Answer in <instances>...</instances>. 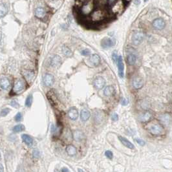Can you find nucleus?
<instances>
[{
	"mask_svg": "<svg viewBox=\"0 0 172 172\" xmlns=\"http://www.w3.org/2000/svg\"><path fill=\"white\" fill-rule=\"evenodd\" d=\"M137 56L136 54L133 53V52H129L127 55L126 56V61L129 66H133L135 65V63L137 62Z\"/></svg>",
	"mask_w": 172,
	"mask_h": 172,
	"instance_id": "obj_10",
	"label": "nucleus"
},
{
	"mask_svg": "<svg viewBox=\"0 0 172 172\" xmlns=\"http://www.w3.org/2000/svg\"><path fill=\"white\" fill-rule=\"evenodd\" d=\"M89 61L93 66L97 67V66L100 65V61H101V58L97 54H93V55H91L89 57Z\"/></svg>",
	"mask_w": 172,
	"mask_h": 172,
	"instance_id": "obj_15",
	"label": "nucleus"
},
{
	"mask_svg": "<svg viewBox=\"0 0 172 172\" xmlns=\"http://www.w3.org/2000/svg\"><path fill=\"white\" fill-rule=\"evenodd\" d=\"M122 104L123 105H127V104H128V100L124 98V99L122 100Z\"/></svg>",
	"mask_w": 172,
	"mask_h": 172,
	"instance_id": "obj_41",
	"label": "nucleus"
},
{
	"mask_svg": "<svg viewBox=\"0 0 172 172\" xmlns=\"http://www.w3.org/2000/svg\"><path fill=\"white\" fill-rule=\"evenodd\" d=\"M25 129V127L23 124H18L13 127V131L15 133H19L24 131Z\"/></svg>",
	"mask_w": 172,
	"mask_h": 172,
	"instance_id": "obj_28",
	"label": "nucleus"
},
{
	"mask_svg": "<svg viewBox=\"0 0 172 172\" xmlns=\"http://www.w3.org/2000/svg\"><path fill=\"white\" fill-rule=\"evenodd\" d=\"M10 112V109L9 108H5V109H2L1 111L0 112V115L1 117H5L6 115H8Z\"/></svg>",
	"mask_w": 172,
	"mask_h": 172,
	"instance_id": "obj_31",
	"label": "nucleus"
},
{
	"mask_svg": "<svg viewBox=\"0 0 172 172\" xmlns=\"http://www.w3.org/2000/svg\"><path fill=\"white\" fill-rule=\"evenodd\" d=\"M105 155L109 159H112L113 157V154L112 151H109V150H107L105 152Z\"/></svg>",
	"mask_w": 172,
	"mask_h": 172,
	"instance_id": "obj_34",
	"label": "nucleus"
},
{
	"mask_svg": "<svg viewBox=\"0 0 172 172\" xmlns=\"http://www.w3.org/2000/svg\"><path fill=\"white\" fill-rule=\"evenodd\" d=\"M152 27L156 30H163L166 27V22L161 18H156L152 22Z\"/></svg>",
	"mask_w": 172,
	"mask_h": 172,
	"instance_id": "obj_6",
	"label": "nucleus"
},
{
	"mask_svg": "<svg viewBox=\"0 0 172 172\" xmlns=\"http://www.w3.org/2000/svg\"><path fill=\"white\" fill-rule=\"evenodd\" d=\"M43 83L46 86L50 87L53 85L54 82H55V78L51 74H46L43 77Z\"/></svg>",
	"mask_w": 172,
	"mask_h": 172,
	"instance_id": "obj_13",
	"label": "nucleus"
},
{
	"mask_svg": "<svg viewBox=\"0 0 172 172\" xmlns=\"http://www.w3.org/2000/svg\"><path fill=\"white\" fill-rule=\"evenodd\" d=\"M147 1V0H144V1Z\"/></svg>",
	"mask_w": 172,
	"mask_h": 172,
	"instance_id": "obj_48",
	"label": "nucleus"
},
{
	"mask_svg": "<svg viewBox=\"0 0 172 172\" xmlns=\"http://www.w3.org/2000/svg\"><path fill=\"white\" fill-rule=\"evenodd\" d=\"M25 77H26V78L28 80H31L34 78V73L31 72V71H27V72L25 73Z\"/></svg>",
	"mask_w": 172,
	"mask_h": 172,
	"instance_id": "obj_30",
	"label": "nucleus"
},
{
	"mask_svg": "<svg viewBox=\"0 0 172 172\" xmlns=\"http://www.w3.org/2000/svg\"><path fill=\"white\" fill-rule=\"evenodd\" d=\"M93 84H94L95 87L97 89H102L104 87L105 85V80L104 78L102 77H97L94 80Z\"/></svg>",
	"mask_w": 172,
	"mask_h": 172,
	"instance_id": "obj_9",
	"label": "nucleus"
},
{
	"mask_svg": "<svg viewBox=\"0 0 172 172\" xmlns=\"http://www.w3.org/2000/svg\"><path fill=\"white\" fill-rule=\"evenodd\" d=\"M0 172H4V169H3V166L2 164H0Z\"/></svg>",
	"mask_w": 172,
	"mask_h": 172,
	"instance_id": "obj_43",
	"label": "nucleus"
},
{
	"mask_svg": "<svg viewBox=\"0 0 172 172\" xmlns=\"http://www.w3.org/2000/svg\"><path fill=\"white\" fill-rule=\"evenodd\" d=\"M78 172H85L84 171L82 170V169H78Z\"/></svg>",
	"mask_w": 172,
	"mask_h": 172,
	"instance_id": "obj_46",
	"label": "nucleus"
},
{
	"mask_svg": "<svg viewBox=\"0 0 172 172\" xmlns=\"http://www.w3.org/2000/svg\"><path fill=\"white\" fill-rule=\"evenodd\" d=\"M33 157L34 158H38V157H40V151H39L38 149H34Z\"/></svg>",
	"mask_w": 172,
	"mask_h": 172,
	"instance_id": "obj_37",
	"label": "nucleus"
},
{
	"mask_svg": "<svg viewBox=\"0 0 172 172\" xmlns=\"http://www.w3.org/2000/svg\"><path fill=\"white\" fill-rule=\"evenodd\" d=\"M124 1H126V3H127V2H129V1H131V0H124Z\"/></svg>",
	"mask_w": 172,
	"mask_h": 172,
	"instance_id": "obj_47",
	"label": "nucleus"
},
{
	"mask_svg": "<svg viewBox=\"0 0 172 172\" xmlns=\"http://www.w3.org/2000/svg\"><path fill=\"white\" fill-rule=\"evenodd\" d=\"M14 119H15V120L16 122L20 121V120L22 119V115H21V113H18L16 114Z\"/></svg>",
	"mask_w": 172,
	"mask_h": 172,
	"instance_id": "obj_35",
	"label": "nucleus"
},
{
	"mask_svg": "<svg viewBox=\"0 0 172 172\" xmlns=\"http://www.w3.org/2000/svg\"><path fill=\"white\" fill-rule=\"evenodd\" d=\"M80 1L81 2H82L83 3H85V2H87V1H89V0H80Z\"/></svg>",
	"mask_w": 172,
	"mask_h": 172,
	"instance_id": "obj_45",
	"label": "nucleus"
},
{
	"mask_svg": "<svg viewBox=\"0 0 172 172\" xmlns=\"http://www.w3.org/2000/svg\"><path fill=\"white\" fill-rule=\"evenodd\" d=\"M111 16L108 9L106 8L97 7L89 15V19L90 22H91L92 23L98 24L106 21Z\"/></svg>",
	"mask_w": 172,
	"mask_h": 172,
	"instance_id": "obj_1",
	"label": "nucleus"
},
{
	"mask_svg": "<svg viewBox=\"0 0 172 172\" xmlns=\"http://www.w3.org/2000/svg\"><path fill=\"white\" fill-rule=\"evenodd\" d=\"M21 138H22V140H23V141L28 146H31L32 145H33V139L31 137L29 136V135H26V134H23V135H22Z\"/></svg>",
	"mask_w": 172,
	"mask_h": 172,
	"instance_id": "obj_21",
	"label": "nucleus"
},
{
	"mask_svg": "<svg viewBox=\"0 0 172 172\" xmlns=\"http://www.w3.org/2000/svg\"><path fill=\"white\" fill-rule=\"evenodd\" d=\"M116 64L118 67V73H119V77L123 78L124 77V63L122 56L119 55Z\"/></svg>",
	"mask_w": 172,
	"mask_h": 172,
	"instance_id": "obj_7",
	"label": "nucleus"
},
{
	"mask_svg": "<svg viewBox=\"0 0 172 172\" xmlns=\"http://www.w3.org/2000/svg\"><path fill=\"white\" fill-rule=\"evenodd\" d=\"M11 104L12 106L14 107H19V104L16 101V100H12L11 103Z\"/></svg>",
	"mask_w": 172,
	"mask_h": 172,
	"instance_id": "obj_39",
	"label": "nucleus"
},
{
	"mask_svg": "<svg viewBox=\"0 0 172 172\" xmlns=\"http://www.w3.org/2000/svg\"><path fill=\"white\" fill-rule=\"evenodd\" d=\"M66 151H67L69 155L73 156L77 153V149H76V147L73 146V145H69V146L66 147Z\"/></svg>",
	"mask_w": 172,
	"mask_h": 172,
	"instance_id": "obj_26",
	"label": "nucleus"
},
{
	"mask_svg": "<svg viewBox=\"0 0 172 172\" xmlns=\"http://www.w3.org/2000/svg\"><path fill=\"white\" fill-rule=\"evenodd\" d=\"M146 128L150 133L153 135H161L164 132L163 127L156 121H153L147 125Z\"/></svg>",
	"mask_w": 172,
	"mask_h": 172,
	"instance_id": "obj_4",
	"label": "nucleus"
},
{
	"mask_svg": "<svg viewBox=\"0 0 172 172\" xmlns=\"http://www.w3.org/2000/svg\"><path fill=\"white\" fill-rule=\"evenodd\" d=\"M152 115L150 112L149 111H146L144 113L142 114L141 117H140V120L142 122H147L150 120L151 119Z\"/></svg>",
	"mask_w": 172,
	"mask_h": 172,
	"instance_id": "obj_22",
	"label": "nucleus"
},
{
	"mask_svg": "<svg viewBox=\"0 0 172 172\" xmlns=\"http://www.w3.org/2000/svg\"><path fill=\"white\" fill-rule=\"evenodd\" d=\"M10 81L7 78H2L0 79V87L4 90H7L10 87Z\"/></svg>",
	"mask_w": 172,
	"mask_h": 172,
	"instance_id": "obj_18",
	"label": "nucleus"
},
{
	"mask_svg": "<svg viewBox=\"0 0 172 172\" xmlns=\"http://www.w3.org/2000/svg\"><path fill=\"white\" fill-rule=\"evenodd\" d=\"M61 50H62V53H63V55L66 56H67V57H70V56H71L73 55V53L70 50V49L67 47V46H63Z\"/></svg>",
	"mask_w": 172,
	"mask_h": 172,
	"instance_id": "obj_27",
	"label": "nucleus"
},
{
	"mask_svg": "<svg viewBox=\"0 0 172 172\" xmlns=\"http://www.w3.org/2000/svg\"><path fill=\"white\" fill-rule=\"evenodd\" d=\"M81 54H82L83 56H89L91 55V51L89 49H83V50L81 51Z\"/></svg>",
	"mask_w": 172,
	"mask_h": 172,
	"instance_id": "obj_33",
	"label": "nucleus"
},
{
	"mask_svg": "<svg viewBox=\"0 0 172 172\" xmlns=\"http://www.w3.org/2000/svg\"><path fill=\"white\" fill-rule=\"evenodd\" d=\"M114 87L111 85L107 86V87H105L104 90V94L105 96H106V97H111V96H112L114 94Z\"/></svg>",
	"mask_w": 172,
	"mask_h": 172,
	"instance_id": "obj_24",
	"label": "nucleus"
},
{
	"mask_svg": "<svg viewBox=\"0 0 172 172\" xmlns=\"http://www.w3.org/2000/svg\"><path fill=\"white\" fill-rule=\"evenodd\" d=\"M90 117H91V113L88 110L83 109L81 111L80 118H81V120H82L83 122L87 121V120L89 119Z\"/></svg>",
	"mask_w": 172,
	"mask_h": 172,
	"instance_id": "obj_20",
	"label": "nucleus"
},
{
	"mask_svg": "<svg viewBox=\"0 0 172 172\" xmlns=\"http://www.w3.org/2000/svg\"><path fill=\"white\" fill-rule=\"evenodd\" d=\"M73 138L75 141L81 142L84 139V135L82 131L77 130V131H75L73 132Z\"/></svg>",
	"mask_w": 172,
	"mask_h": 172,
	"instance_id": "obj_19",
	"label": "nucleus"
},
{
	"mask_svg": "<svg viewBox=\"0 0 172 172\" xmlns=\"http://www.w3.org/2000/svg\"><path fill=\"white\" fill-rule=\"evenodd\" d=\"M96 8L94 0H89V1L83 3L80 9V13L83 16H89L93 11Z\"/></svg>",
	"mask_w": 172,
	"mask_h": 172,
	"instance_id": "obj_3",
	"label": "nucleus"
},
{
	"mask_svg": "<svg viewBox=\"0 0 172 172\" xmlns=\"http://www.w3.org/2000/svg\"><path fill=\"white\" fill-rule=\"evenodd\" d=\"M9 8L5 3H0V18H3L8 12Z\"/></svg>",
	"mask_w": 172,
	"mask_h": 172,
	"instance_id": "obj_23",
	"label": "nucleus"
},
{
	"mask_svg": "<svg viewBox=\"0 0 172 172\" xmlns=\"http://www.w3.org/2000/svg\"><path fill=\"white\" fill-rule=\"evenodd\" d=\"M132 85L135 89H139L142 87L144 82L142 78L139 77H135L132 81Z\"/></svg>",
	"mask_w": 172,
	"mask_h": 172,
	"instance_id": "obj_11",
	"label": "nucleus"
},
{
	"mask_svg": "<svg viewBox=\"0 0 172 172\" xmlns=\"http://www.w3.org/2000/svg\"><path fill=\"white\" fill-rule=\"evenodd\" d=\"M119 55H118V53L117 52H113L112 54V60L113 61H114V63H117V61H118V59H119Z\"/></svg>",
	"mask_w": 172,
	"mask_h": 172,
	"instance_id": "obj_32",
	"label": "nucleus"
},
{
	"mask_svg": "<svg viewBox=\"0 0 172 172\" xmlns=\"http://www.w3.org/2000/svg\"><path fill=\"white\" fill-rule=\"evenodd\" d=\"M35 15L38 18H43L45 15V11L41 7H38L35 11Z\"/></svg>",
	"mask_w": 172,
	"mask_h": 172,
	"instance_id": "obj_25",
	"label": "nucleus"
},
{
	"mask_svg": "<svg viewBox=\"0 0 172 172\" xmlns=\"http://www.w3.org/2000/svg\"><path fill=\"white\" fill-rule=\"evenodd\" d=\"M32 102H33V96L29 95L27 98H26L25 100V105L27 107H31L32 104Z\"/></svg>",
	"mask_w": 172,
	"mask_h": 172,
	"instance_id": "obj_29",
	"label": "nucleus"
},
{
	"mask_svg": "<svg viewBox=\"0 0 172 172\" xmlns=\"http://www.w3.org/2000/svg\"><path fill=\"white\" fill-rule=\"evenodd\" d=\"M24 87H25V84L23 81L21 80H18L16 81L15 83H14L13 91L14 93H20L23 90Z\"/></svg>",
	"mask_w": 172,
	"mask_h": 172,
	"instance_id": "obj_12",
	"label": "nucleus"
},
{
	"mask_svg": "<svg viewBox=\"0 0 172 172\" xmlns=\"http://www.w3.org/2000/svg\"><path fill=\"white\" fill-rule=\"evenodd\" d=\"M61 63V59L58 55H55L51 59L50 64L53 67L56 68L59 67Z\"/></svg>",
	"mask_w": 172,
	"mask_h": 172,
	"instance_id": "obj_14",
	"label": "nucleus"
},
{
	"mask_svg": "<svg viewBox=\"0 0 172 172\" xmlns=\"http://www.w3.org/2000/svg\"><path fill=\"white\" fill-rule=\"evenodd\" d=\"M117 1V0H107V4L108 7H110L113 4L115 3Z\"/></svg>",
	"mask_w": 172,
	"mask_h": 172,
	"instance_id": "obj_40",
	"label": "nucleus"
},
{
	"mask_svg": "<svg viewBox=\"0 0 172 172\" xmlns=\"http://www.w3.org/2000/svg\"><path fill=\"white\" fill-rule=\"evenodd\" d=\"M111 119L113 121H117L119 120V115L117 113H113L111 115Z\"/></svg>",
	"mask_w": 172,
	"mask_h": 172,
	"instance_id": "obj_38",
	"label": "nucleus"
},
{
	"mask_svg": "<svg viewBox=\"0 0 172 172\" xmlns=\"http://www.w3.org/2000/svg\"><path fill=\"white\" fill-rule=\"evenodd\" d=\"M126 2L124 0H117V1L108 8L111 16H120L126 9Z\"/></svg>",
	"mask_w": 172,
	"mask_h": 172,
	"instance_id": "obj_2",
	"label": "nucleus"
},
{
	"mask_svg": "<svg viewBox=\"0 0 172 172\" xmlns=\"http://www.w3.org/2000/svg\"><path fill=\"white\" fill-rule=\"evenodd\" d=\"M144 33L142 31L135 32L132 35L131 41L132 43L135 45H139L144 39Z\"/></svg>",
	"mask_w": 172,
	"mask_h": 172,
	"instance_id": "obj_5",
	"label": "nucleus"
},
{
	"mask_svg": "<svg viewBox=\"0 0 172 172\" xmlns=\"http://www.w3.org/2000/svg\"><path fill=\"white\" fill-rule=\"evenodd\" d=\"M116 42L114 40L110 38H105L103 39L101 42V46L103 49H108L113 47Z\"/></svg>",
	"mask_w": 172,
	"mask_h": 172,
	"instance_id": "obj_8",
	"label": "nucleus"
},
{
	"mask_svg": "<svg viewBox=\"0 0 172 172\" xmlns=\"http://www.w3.org/2000/svg\"><path fill=\"white\" fill-rule=\"evenodd\" d=\"M68 116L71 120H75L78 117V112L77 109L75 108H71L68 111Z\"/></svg>",
	"mask_w": 172,
	"mask_h": 172,
	"instance_id": "obj_17",
	"label": "nucleus"
},
{
	"mask_svg": "<svg viewBox=\"0 0 172 172\" xmlns=\"http://www.w3.org/2000/svg\"><path fill=\"white\" fill-rule=\"evenodd\" d=\"M135 141H136L137 143H138L140 146H143L145 144H146V143H145V142L143 141V140H142L141 139H135Z\"/></svg>",
	"mask_w": 172,
	"mask_h": 172,
	"instance_id": "obj_36",
	"label": "nucleus"
},
{
	"mask_svg": "<svg viewBox=\"0 0 172 172\" xmlns=\"http://www.w3.org/2000/svg\"><path fill=\"white\" fill-rule=\"evenodd\" d=\"M0 159H1V155H0Z\"/></svg>",
	"mask_w": 172,
	"mask_h": 172,
	"instance_id": "obj_49",
	"label": "nucleus"
},
{
	"mask_svg": "<svg viewBox=\"0 0 172 172\" xmlns=\"http://www.w3.org/2000/svg\"><path fill=\"white\" fill-rule=\"evenodd\" d=\"M119 141L121 142V143L124 145V146L127 147V148H129L131 149L135 148L134 145L131 142H129L126 138H125V137H123L122 136H119Z\"/></svg>",
	"mask_w": 172,
	"mask_h": 172,
	"instance_id": "obj_16",
	"label": "nucleus"
},
{
	"mask_svg": "<svg viewBox=\"0 0 172 172\" xmlns=\"http://www.w3.org/2000/svg\"><path fill=\"white\" fill-rule=\"evenodd\" d=\"M61 172H70V171L67 168H63L61 169Z\"/></svg>",
	"mask_w": 172,
	"mask_h": 172,
	"instance_id": "obj_42",
	"label": "nucleus"
},
{
	"mask_svg": "<svg viewBox=\"0 0 172 172\" xmlns=\"http://www.w3.org/2000/svg\"><path fill=\"white\" fill-rule=\"evenodd\" d=\"M135 3L136 5H139L140 3V0H135Z\"/></svg>",
	"mask_w": 172,
	"mask_h": 172,
	"instance_id": "obj_44",
	"label": "nucleus"
}]
</instances>
